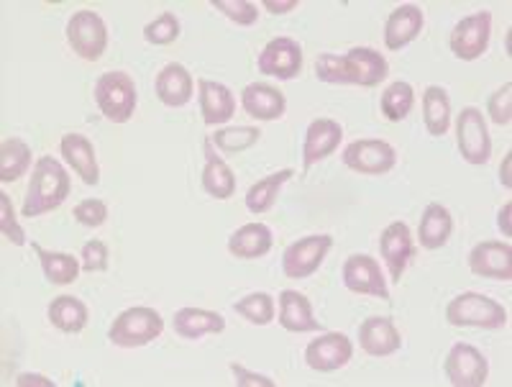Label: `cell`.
Here are the masks:
<instances>
[{"mask_svg": "<svg viewBox=\"0 0 512 387\" xmlns=\"http://www.w3.org/2000/svg\"><path fill=\"white\" fill-rule=\"evenodd\" d=\"M259 139H262V131L256 129V126H233V129L216 131L210 141H213L221 152L239 154L254 147Z\"/></svg>", "mask_w": 512, "mask_h": 387, "instance_id": "cell-35", "label": "cell"}, {"mask_svg": "<svg viewBox=\"0 0 512 387\" xmlns=\"http://www.w3.org/2000/svg\"><path fill=\"white\" fill-rule=\"evenodd\" d=\"M256 70L277 80H292L303 70V49L290 36H277L262 49L256 59Z\"/></svg>", "mask_w": 512, "mask_h": 387, "instance_id": "cell-12", "label": "cell"}, {"mask_svg": "<svg viewBox=\"0 0 512 387\" xmlns=\"http://www.w3.org/2000/svg\"><path fill=\"white\" fill-rule=\"evenodd\" d=\"M172 329L180 339H203L208 334H221L226 329V318L205 308H180L172 318Z\"/></svg>", "mask_w": 512, "mask_h": 387, "instance_id": "cell-25", "label": "cell"}, {"mask_svg": "<svg viewBox=\"0 0 512 387\" xmlns=\"http://www.w3.org/2000/svg\"><path fill=\"white\" fill-rule=\"evenodd\" d=\"M72 216H75L77 223H82V226L98 229V226H103L105 223V218H108V206H105L103 200L88 198V200H82V203H77Z\"/></svg>", "mask_w": 512, "mask_h": 387, "instance_id": "cell-41", "label": "cell"}, {"mask_svg": "<svg viewBox=\"0 0 512 387\" xmlns=\"http://www.w3.org/2000/svg\"><path fill=\"white\" fill-rule=\"evenodd\" d=\"M31 247H34V252L39 254L41 270H44V277H47L52 285H72V282L77 280L82 264L77 262L72 254L47 252V249H41L39 244H31Z\"/></svg>", "mask_w": 512, "mask_h": 387, "instance_id": "cell-33", "label": "cell"}, {"mask_svg": "<svg viewBox=\"0 0 512 387\" xmlns=\"http://www.w3.org/2000/svg\"><path fill=\"white\" fill-rule=\"evenodd\" d=\"M344 165L359 175H387L395 170L397 152L382 139H356L344 149Z\"/></svg>", "mask_w": 512, "mask_h": 387, "instance_id": "cell-8", "label": "cell"}, {"mask_svg": "<svg viewBox=\"0 0 512 387\" xmlns=\"http://www.w3.org/2000/svg\"><path fill=\"white\" fill-rule=\"evenodd\" d=\"M469 270L489 280H512V249L502 241H482L469 252Z\"/></svg>", "mask_w": 512, "mask_h": 387, "instance_id": "cell-16", "label": "cell"}, {"mask_svg": "<svg viewBox=\"0 0 512 387\" xmlns=\"http://www.w3.org/2000/svg\"><path fill=\"white\" fill-rule=\"evenodd\" d=\"M344 285L356 295H372L379 300H390L387 280H384L379 262L369 254H351L344 262Z\"/></svg>", "mask_w": 512, "mask_h": 387, "instance_id": "cell-13", "label": "cell"}, {"mask_svg": "<svg viewBox=\"0 0 512 387\" xmlns=\"http://www.w3.org/2000/svg\"><path fill=\"white\" fill-rule=\"evenodd\" d=\"M351 357H354V344H351L349 336L338 334V331L318 336L305 349V364L310 370L323 372V375L346 367Z\"/></svg>", "mask_w": 512, "mask_h": 387, "instance_id": "cell-14", "label": "cell"}, {"mask_svg": "<svg viewBox=\"0 0 512 387\" xmlns=\"http://www.w3.org/2000/svg\"><path fill=\"white\" fill-rule=\"evenodd\" d=\"M292 175H295V170H290V167H287V170L274 172V175L254 182V185L249 188V193H246V208H249L251 213H256V216H262V213L272 211V206L277 203V195H280L282 185H285Z\"/></svg>", "mask_w": 512, "mask_h": 387, "instance_id": "cell-32", "label": "cell"}, {"mask_svg": "<svg viewBox=\"0 0 512 387\" xmlns=\"http://www.w3.org/2000/svg\"><path fill=\"white\" fill-rule=\"evenodd\" d=\"M108 247H105L103 241L93 239L88 241L85 247H82V254H80V264L82 270L85 272H105L108 270Z\"/></svg>", "mask_w": 512, "mask_h": 387, "instance_id": "cell-42", "label": "cell"}, {"mask_svg": "<svg viewBox=\"0 0 512 387\" xmlns=\"http://www.w3.org/2000/svg\"><path fill=\"white\" fill-rule=\"evenodd\" d=\"M67 195H70V175L62 167V162H57L54 157H39L34 172H31V182L29 190H26L21 213L26 218L44 216V213L62 206Z\"/></svg>", "mask_w": 512, "mask_h": 387, "instance_id": "cell-2", "label": "cell"}, {"mask_svg": "<svg viewBox=\"0 0 512 387\" xmlns=\"http://www.w3.org/2000/svg\"><path fill=\"white\" fill-rule=\"evenodd\" d=\"M0 231H3V236L11 241L13 247H24L26 244V231L18 226L11 198L6 193H0Z\"/></svg>", "mask_w": 512, "mask_h": 387, "instance_id": "cell-40", "label": "cell"}, {"mask_svg": "<svg viewBox=\"0 0 512 387\" xmlns=\"http://www.w3.org/2000/svg\"><path fill=\"white\" fill-rule=\"evenodd\" d=\"M510 208V203H505V206L500 208V213H497V226H500L505 236H510Z\"/></svg>", "mask_w": 512, "mask_h": 387, "instance_id": "cell-45", "label": "cell"}, {"mask_svg": "<svg viewBox=\"0 0 512 387\" xmlns=\"http://www.w3.org/2000/svg\"><path fill=\"white\" fill-rule=\"evenodd\" d=\"M344 139V129L338 126V121L333 118H315L313 124L305 131L303 141V165L305 170H310L313 165H318L320 159L331 157Z\"/></svg>", "mask_w": 512, "mask_h": 387, "instance_id": "cell-18", "label": "cell"}, {"mask_svg": "<svg viewBox=\"0 0 512 387\" xmlns=\"http://www.w3.org/2000/svg\"><path fill=\"white\" fill-rule=\"evenodd\" d=\"M59 152H62L64 162H67V165L80 175V180L85 182V185H98L100 182L98 159H95L93 144H90L85 136L64 134L62 144H59Z\"/></svg>", "mask_w": 512, "mask_h": 387, "instance_id": "cell-21", "label": "cell"}, {"mask_svg": "<svg viewBox=\"0 0 512 387\" xmlns=\"http://www.w3.org/2000/svg\"><path fill=\"white\" fill-rule=\"evenodd\" d=\"M423 121L431 136H443L451 126V100L441 85H431L423 93Z\"/></svg>", "mask_w": 512, "mask_h": 387, "instance_id": "cell-30", "label": "cell"}, {"mask_svg": "<svg viewBox=\"0 0 512 387\" xmlns=\"http://www.w3.org/2000/svg\"><path fill=\"white\" fill-rule=\"evenodd\" d=\"M443 372L454 387H482L489 377V362L477 346L459 341L451 346Z\"/></svg>", "mask_w": 512, "mask_h": 387, "instance_id": "cell-11", "label": "cell"}, {"mask_svg": "<svg viewBox=\"0 0 512 387\" xmlns=\"http://www.w3.org/2000/svg\"><path fill=\"white\" fill-rule=\"evenodd\" d=\"M487 113L492 118V124L510 126L512 121V83H505L500 90L492 93L487 103Z\"/></svg>", "mask_w": 512, "mask_h": 387, "instance_id": "cell-39", "label": "cell"}, {"mask_svg": "<svg viewBox=\"0 0 512 387\" xmlns=\"http://www.w3.org/2000/svg\"><path fill=\"white\" fill-rule=\"evenodd\" d=\"M280 326L290 334L320 331L318 318L313 316V305L297 290H282L280 293Z\"/></svg>", "mask_w": 512, "mask_h": 387, "instance_id": "cell-24", "label": "cell"}, {"mask_svg": "<svg viewBox=\"0 0 512 387\" xmlns=\"http://www.w3.org/2000/svg\"><path fill=\"white\" fill-rule=\"evenodd\" d=\"M154 90L167 108H185L192 100V75L180 62H169L157 75Z\"/></svg>", "mask_w": 512, "mask_h": 387, "instance_id": "cell-23", "label": "cell"}, {"mask_svg": "<svg viewBox=\"0 0 512 387\" xmlns=\"http://www.w3.org/2000/svg\"><path fill=\"white\" fill-rule=\"evenodd\" d=\"M49 323L62 334H80L88 326V305L72 295H59L47 308Z\"/></svg>", "mask_w": 512, "mask_h": 387, "instance_id": "cell-29", "label": "cell"}, {"mask_svg": "<svg viewBox=\"0 0 512 387\" xmlns=\"http://www.w3.org/2000/svg\"><path fill=\"white\" fill-rule=\"evenodd\" d=\"M31 147L24 139H3L0 144V182H16L29 172Z\"/></svg>", "mask_w": 512, "mask_h": 387, "instance_id": "cell-31", "label": "cell"}, {"mask_svg": "<svg viewBox=\"0 0 512 387\" xmlns=\"http://www.w3.org/2000/svg\"><path fill=\"white\" fill-rule=\"evenodd\" d=\"M233 311L254 326H269L274 321V300L269 293H251L233 303Z\"/></svg>", "mask_w": 512, "mask_h": 387, "instance_id": "cell-36", "label": "cell"}, {"mask_svg": "<svg viewBox=\"0 0 512 387\" xmlns=\"http://www.w3.org/2000/svg\"><path fill=\"white\" fill-rule=\"evenodd\" d=\"M162 331L164 318L159 316V311L146 308V305H136V308H128V311L118 313V318H113L108 339H111V344L123 346V349H139V346L152 344L154 339H159Z\"/></svg>", "mask_w": 512, "mask_h": 387, "instance_id": "cell-4", "label": "cell"}, {"mask_svg": "<svg viewBox=\"0 0 512 387\" xmlns=\"http://www.w3.org/2000/svg\"><path fill=\"white\" fill-rule=\"evenodd\" d=\"M331 247L333 239L328 234L305 236V239L295 241L282 254V272L290 280H308L310 275L318 272V267L323 264L326 254L331 252Z\"/></svg>", "mask_w": 512, "mask_h": 387, "instance_id": "cell-7", "label": "cell"}, {"mask_svg": "<svg viewBox=\"0 0 512 387\" xmlns=\"http://www.w3.org/2000/svg\"><path fill=\"white\" fill-rule=\"evenodd\" d=\"M456 144H459L461 157L469 165H487L492 154V141H489L487 124L479 108H461L459 121H456Z\"/></svg>", "mask_w": 512, "mask_h": 387, "instance_id": "cell-9", "label": "cell"}, {"mask_svg": "<svg viewBox=\"0 0 512 387\" xmlns=\"http://www.w3.org/2000/svg\"><path fill=\"white\" fill-rule=\"evenodd\" d=\"M387 75H390L387 59L369 47H354L346 54H320L315 59V77L328 85L377 88Z\"/></svg>", "mask_w": 512, "mask_h": 387, "instance_id": "cell-1", "label": "cell"}, {"mask_svg": "<svg viewBox=\"0 0 512 387\" xmlns=\"http://www.w3.org/2000/svg\"><path fill=\"white\" fill-rule=\"evenodd\" d=\"M231 372H233V377H236V385L239 387H274V382L269 380V377H264V375H254V372H249L246 370V367H241V364H236L233 362L231 364Z\"/></svg>", "mask_w": 512, "mask_h": 387, "instance_id": "cell-43", "label": "cell"}, {"mask_svg": "<svg viewBox=\"0 0 512 387\" xmlns=\"http://www.w3.org/2000/svg\"><path fill=\"white\" fill-rule=\"evenodd\" d=\"M489 36H492V13L477 11L472 16L461 18L454 31H451L448 44H451L454 57L464 59V62H474V59L487 52Z\"/></svg>", "mask_w": 512, "mask_h": 387, "instance_id": "cell-10", "label": "cell"}, {"mask_svg": "<svg viewBox=\"0 0 512 387\" xmlns=\"http://www.w3.org/2000/svg\"><path fill=\"white\" fill-rule=\"evenodd\" d=\"M213 8L221 11L236 26H254L256 18H259V11L249 0H213Z\"/></svg>", "mask_w": 512, "mask_h": 387, "instance_id": "cell-38", "label": "cell"}, {"mask_svg": "<svg viewBox=\"0 0 512 387\" xmlns=\"http://www.w3.org/2000/svg\"><path fill=\"white\" fill-rule=\"evenodd\" d=\"M359 346L369 357H392L395 352H400L402 336L392 318L372 316L359 326Z\"/></svg>", "mask_w": 512, "mask_h": 387, "instance_id": "cell-19", "label": "cell"}, {"mask_svg": "<svg viewBox=\"0 0 512 387\" xmlns=\"http://www.w3.org/2000/svg\"><path fill=\"white\" fill-rule=\"evenodd\" d=\"M200 113H203V121L208 126H221L226 121H231L233 113H236V98H233L231 90L223 83L216 80H200Z\"/></svg>", "mask_w": 512, "mask_h": 387, "instance_id": "cell-22", "label": "cell"}, {"mask_svg": "<svg viewBox=\"0 0 512 387\" xmlns=\"http://www.w3.org/2000/svg\"><path fill=\"white\" fill-rule=\"evenodd\" d=\"M272 244L274 239L269 226H264V223H246V226L233 231V236L228 239V252L239 259H259L267 257Z\"/></svg>", "mask_w": 512, "mask_h": 387, "instance_id": "cell-28", "label": "cell"}, {"mask_svg": "<svg viewBox=\"0 0 512 387\" xmlns=\"http://www.w3.org/2000/svg\"><path fill=\"white\" fill-rule=\"evenodd\" d=\"M379 254H382L392 280L400 282L415 254L413 234H410L408 223L395 221L382 231V236H379Z\"/></svg>", "mask_w": 512, "mask_h": 387, "instance_id": "cell-15", "label": "cell"}, {"mask_svg": "<svg viewBox=\"0 0 512 387\" xmlns=\"http://www.w3.org/2000/svg\"><path fill=\"white\" fill-rule=\"evenodd\" d=\"M144 39L154 47H167V44L180 39V18L175 13L164 11L162 16L154 18L152 24L144 26Z\"/></svg>", "mask_w": 512, "mask_h": 387, "instance_id": "cell-37", "label": "cell"}, {"mask_svg": "<svg viewBox=\"0 0 512 387\" xmlns=\"http://www.w3.org/2000/svg\"><path fill=\"white\" fill-rule=\"evenodd\" d=\"M262 6L267 8L269 13H274V16H277V13H287V11H292V8H297V0H285V3H282V0H264Z\"/></svg>", "mask_w": 512, "mask_h": 387, "instance_id": "cell-44", "label": "cell"}, {"mask_svg": "<svg viewBox=\"0 0 512 387\" xmlns=\"http://www.w3.org/2000/svg\"><path fill=\"white\" fill-rule=\"evenodd\" d=\"M510 165H512V157H510V154H507L505 162H502V167H500V182H502V185H505L507 190L512 188V180H510Z\"/></svg>", "mask_w": 512, "mask_h": 387, "instance_id": "cell-47", "label": "cell"}, {"mask_svg": "<svg viewBox=\"0 0 512 387\" xmlns=\"http://www.w3.org/2000/svg\"><path fill=\"white\" fill-rule=\"evenodd\" d=\"M415 106V90L410 83H392L382 93V113L387 121H405Z\"/></svg>", "mask_w": 512, "mask_h": 387, "instance_id": "cell-34", "label": "cell"}, {"mask_svg": "<svg viewBox=\"0 0 512 387\" xmlns=\"http://www.w3.org/2000/svg\"><path fill=\"white\" fill-rule=\"evenodd\" d=\"M93 95L100 113H103L108 121H113V124H126L128 118L134 116L136 100H139L134 77L121 70L100 75L98 83H95L93 88Z\"/></svg>", "mask_w": 512, "mask_h": 387, "instance_id": "cell-3", "label": "cell"}, {"mask_svg": "<svg viewBox=\"0 0 512 387\" xmlns=\"http://www.w3.org/2000/svg\"><path fill=\"white\" fill-rule=\"evenodd\" d=\"M18 385H44V387H52V382L47 377L41 375H21L18 377Z\"/></svg>", "mask_w": 512, "mask_h": 387, "instance_id": "cell-46", "label": "cell"}, {"mask_svg": "<svg viewBox=\"0 0 512 387\" xmlns=\"http://www.w3.org/2000/svg\"><path fill=\"white\" fill-rule=\"evenodd\" d=\"M423 24V11L415 3H402L390 13L387 24H384V47L390 52H400V49H405L410 42L418 39Z\"/></svg>", "mask_w": 512, "mask_h": 387, "instance_id": "cell-17", "label": "cell"}, {"mask_svg": "<svg viewBox=\"0 0 512 387\" xmlns=\"http://www.w3.org/2000/svg\"><path fill=\"white\" fill-rule=\"evenodd\" d=\"M241 106L256 121H277V118L285 116L287 100L272 85L264 83H251L246 85L244 93H241Z\"/></svg>", "mask_w": 512, "mask_h": 387, "instance_id": "cell-20", "label": "cell"}, {"mask_svg": "<svg viewBox=\"0 0 512 387\" xmlns=\"http://www.w3.org/2000/svg\"><path fill=\"white\" fill-rule=\"evenodd\" d=\"M451 231H454V218H451L448 208L441 206V203H428L418 226L420 247L431 249V252L446 247L448 239H451Z\"/></svg>", "mask_w": 512, "mask_h": 387, "instance_id": "cell-26", "label": "cell"}, {"mask_svg": "<svg viewBox=\"0 0 512 387\" xmlns=\"http://www.w3.org/2000/svg\"><path fill=\"white\" fill-rule=\"evenodd\" d=\"M67 42L77 57L98 62L108 49V29L105 21L95 11H77L67 21Z\"/></svg>", "mask_w": 512, "mask_h": 387, "instance_id": "cell-6", "label": "cell"}, {"mask_svg": "<svg viewBox=\"0 0 512 387\" xmlns=\"http://www.w3.org/2000/svg\"><path fill=\"white\" fill-rule=\"evenodd\" d=\"M446 321L451 326H474V329L497 331L507 323V311L497 300L482 293H461L456 295L446 308Z\"/></svg>", "mask_w": 512, "mask_h": 387, "instance_id": "cell-5", "label": "cell"}, {"mask_svg": "<svg viewBox=\"0 0 512 387\" xmlns=\"http://www.w3.org/2000/svg\"><path fill=\"white\" fill-rule=\"evenodd\" d=\"M203 190L216 200H228L236 193V175L231 167L213 152V141H205V167H203Z\"/></svg>", "mask_w": 512, "mask_h": 387, "instance_id": "cell-27", "label": "cell"}]
</instances>
